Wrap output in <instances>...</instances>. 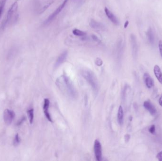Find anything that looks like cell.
Instances as JSON below:
<instances>
[{"label":"cell","instance_id":"cell-1","mask_svg":"<svg viewBox=\"0 0 162 161\" xmlns=\"http://www.w3.org/2000/svg\"><path fill=\"white\" fill-rule=\"evenodd\" d=\"M82 75L90 85L93 90L97 93L99 90V85L96 77L94 73L90 71H83Z\"/></svg>","mask_w":162,"mask_h":161},{"label":"cell","instance_id":"cell-2","mask_svg":"<svg viewBox=\"0 0 162 161\" xmlns=\"http://www.w3.org/2000/svg\"><path fill=\"white\" fill-rule=\"evenodd\" d=\"M18 5L17 2H15L12 4V5L10 7L8 11L5 19L1 24V28L4 29V28L7 26L8 24L11 22L13 20H14V18H15V17L18 10Z\"/></svg>","mask_w":162,"mask_h":161},{"label":"cell","instance_id":"cell-3","mask_svg":"<svg viewBox=\"0 0 162 161\" xmlns=\"http://www.w3.org/2000/svg\"><path fill=\"white\" fill-rule=\"evenodd\" d=\"M62 78H63V80L64 81V84L65 86V87L66 88V91L69 95H70V96L73 98L76 97V95H77L76 91L74 88L73 83L72 82L70 79L67 76L64 75H63Z\"/></svg>","mask_w":162,"mask_h":161},{"label":"cell","instance_id":"cell-4","mask_svg":"<svg viewBox=\"0 0 162 161\" xmlns=\"http://www.w3.org/2000/svg\"><path fill=\"white\" fill-rule=\"evenodd\" d=\"M68 1V0H64V1H63V3L56 9V11L51 15L49 16V17L45 20L44 24L45 25H48L50 24V23L57 16V15L59 14L60 12L63 10L64 8L67 4Z\"/></svg>","mask_w":162,"mask_h":161},{"label":"cell","instance_id":"cell-5","mask_svg":"<svg viewBox=\"0 0 162 161\" xmlns=\"http://www.w3.org/2000/svg\"><path fill=\"white\" fill-rule=\"evenodd\" d=\"M94 152L96 160L98 161L102 160V147L100 142L95 140L94 144Z\"/></svg>","mask_w":162,"mask_h":161},{"label":"cell","instance_id":"cell-6","mask_svg":"<svg viewBox=\"0 0 162 161\" xmlns=\"http://www.w3.org/2000/svg\"><path fill=\"white\" fill-rule=\"evenodd\" d=\"M15 114L14 112L12 110H10L8 109H6L4 110L3 113V119L4 122L7 125H10L13 119H14Z\"/></svg>","mask_w":162,"mask_h":161},{"label":"cell","instance_id":"cell-7","mask_svg":"<svg viewBox=\"0 0 162 161\" xmlns=\"http://www.w3.org/2000/svg\"><path fill=\"white\" fill-rule=\"evenodd\" d=\"M49 104H50V101H49V99L48 98L45 99L43 104L44 113L45 116L46 117V119L49 121L52 122V118H51L50 114L49 113Z\"/></svg>","mask_w":162,"mask_h":161},{"label":"cell","instance_id":"cell-8","mask_svg":"<svg viewBox=\"0 0 162 161\" xmlns=\"http://www.w3.org/2000/svg\"><path fill=\"white\" fill-rule=\"evenodd\" d=\"M104 11H105L106 15L109 18V20H110V21L113 23L114 25H119V20L115 16L114 14H113L112 11H110L107 7H105Z\"/></svg>","mask_w":162,"mask_h":161},{"label":"cell","instance_id":"cell-9","mask_svg":"<svg viewBox=\"0 0 162 161\" xmlns=\"http://www.w3.org/2000/svg\"><path fill=\"white\" fill-rule=\"evenodd\" d=\"M144 107L146 110H147L151 115H155L157 113V109L155 107L153 106V104L149 101H145L144 103Z\"/></svg>","mask_w":162,"mask_h":161},{"label":"cell","instance_id":"cell-10","mask_svg":"<svg viewBox=\"0 0 162 161\" xmlns=\"http://www.w3.org/2000/svg\"><path fill=\"white\" fill-rule=\"evenodd\" d=\"M67 54H68V52L67 51H65L59 56L54 64L55 68L58 67L60 65H61L65 61V60L67 58Z\"/></svg>","mask_w":162,"mask_h":161},{"label":"cell","instance_id":"cell-11","mask_svg":"<svg viewBox=\"0 0 162 161\" xmlns=\"http://www.w3.org/2000/svg\"><path fill=\"white\" fill-rule=\"evenodd\" d=\"M144 79L147 88L149 89L152 88L154 86V80L149 74L147 73L144 74Z\"/></svg>","mask_w":162,"mask_h":161},{"label":"cell","instance_id":"cell-12","mask_svg":"<svg viewBox=\"0 0 162 161\" xmlns=\"http://www.w3.org/2000/svg\"><path fill=\"white\" fill-rule=\"evenodd\" d=\"M90 26L91 28L94 29H99V30H104V26L102 23L99 22L95 20L92 19L90 21Z\"/></svg>","mask_w":162,"mask_h":161},{"label":"cell","instance_id":"cell-13","mask_svg":"<svg viewBox=\"0 0 162 161\" xmlns=\"http://www.w3.org/2000/svg\"><path fill=\"white\" fill-rule=\"evenodd\" d=\"M154 72L158 81L162 84V72L159 66L155 65L154 66Z\"/></svg>","mask_w":162,"mask_h":161},{"label":"cell","instance_id":"cell-14","mask_svg":"<svg viewBox=\"0 0 162 161\" xmlns=\"http://www.w3.org/2000/svg\"><path fill=\"white\" fill-rule=\"evenodd\" d=\"M130 42H131L133 54H137V39H136L135 36L133 34L130 35Z\"/></svg>","mask_w":162,"mask_h":161},{"label":"cell","instance_id":"cell-15","mask_svg":"<svg viewBox=\"0 0 162 161\" xmlns=\"http://www.w3.org/2000/svg\"><path fill=\"white\" fill-rule=\"evenodd\" d=\"M146 34H147V38L150 44H154V42H155V36H154L153 31L151 28H148Z\"/></svg>","mask_w":162,"mask_h":161},{"label":"cell","instance_id":"cell-16","mask_svg":"<svg viewBox=\"0 0 162 161\" xmlns=\"http://www.w3.org/2000/svg\"><path fill=\"white\" fill-rule=\"evenodd\" d=\"M117 117L118 123L120 125H122L123 123V118H124V113L122 106H120L119 107Z\"/></svg>","mask_w":162,"mask_h":161},{"label":"cell","instance_id":"cell-17","mask_svg":"<svg viewBox=\"0 0 162 161\" xmlns=\"http://www.w3.org/2000/svg\"><path fill=\"white\" fill-rule=\"evenodd\" d=\"M72 32H73V34L76 36H85L86 34L85 32L80 30L79 29H76V28L74 29Z\"/></svg>","mask_w":162,"mask_h":161},{"label":"cell","instance_id":"cell-18","mask_svg":"<svg viewBox=\"0 0 162 161\" xmlns=\"http://www.w3.org/2000/svg\"><path fill=\"white\" fill-rule=\"evenodd\" d=\"M28 113V117L29 119V122L30 123L32 124L33 122L34 119V110L33 109H31L28 110L27 111Z\"/></svg>","mask_w":162,"mask_h":161},{"label":"cell","instance_id":"cell-19","mask_svg":"<svg viewBox=\"0 0 162 161\" xmlns=\"http://www.w3.org/2000/svg\"><path fill=\"white\" fill-rule=\"evenodd\" d=\"M7 0H0V18L3 14L4 6L5 5Z\"/></svg>","mask_w":162,"mask_h":161},{"label":"cell","instance_id":"cell-20","mask_svg":"<svg viewBox=\"0 0 162 161\" xmlns=\"http://www.w3.org/2000/svg\"><path fill=\"white\" fill-rule=\"evenodd\" d=\"M13 142V145L15 146H18L20 144V142H21V138H20L18 134H17L15 135Z\"/></svg>","mask_w":162,"mask_h":161},{"label":"cell","instance_id":"cell-21","mask_svg":"<svg viewBox=\"0 0 162 161\" xmlns=\"http://www.w3.org/2000/svg\"><path fill=\"white\" fill-rule=\"evenodd\" d=\"M148 131L150 133L152 134H155V125H152L150 127Z\"/></svg>","mask_w":162,"mask_h":161},{"label":"cell","instance_id":"cell-22","mask_svg":"<svg viewBox=\"0 0 162 161\" xmlns=\"http://www.w3.org/2000/svg\"><path fill=\"white\" fill-rule=\"evenodd\" d=\"M26 118L25 117H23L21 119L19 120V121H18L17 123V126H20V125H21L23 123L24 121H25Z\"/></svg>","mask_w":162,"mask_h":161},{"label":"cell","instance_id":"cell-23","mask_svg":"<svg viewBox=\"0 0 162 161\" xmlns=\"http://www.w3.org/2000/svg\"><path fill=\"white\" fill-rule=\"evenodd\" d=\"M92 39L94 40L95 42H98V43H100L101 42V41L100 40L99 38L96 36H95V35H92Z\"/></svg>","mask_w":162,"mask_h":161},{"label":"cell","instance_id":"cell-24","mask_svg":"<svg viewBox=\"0 0 162 161\" xmlns=\"http://www.w3.org/2000/svg\"><path fill=\"white\" fill-rule=\"evenodd\" d=\"M95 63L97 65H102V60H101V59L97 58L96 60L95 61Z\"/></svg>","mask_w":162,"mask_h":161},{"label":"cell","instance_id":"cell-25","mask_svg":"<svg viewBox=\"0 0 162 161\" xmlns=\"http://www.w3.org/2000/svg\"><path fill=\"white\" fill-rule=\"evenodd\" d=\"M158 46H159V49L160 55H161V56L162 58V40L159 41V44H158Z\"/></svg>","mask_w":162,"mask_h":161},{"label":"cell","instance_id":"cell-26","mask_svg":"<svg viewBox=\"0 0 162 161\" xmlns=\"http://www.w3.org/2000/svg\"><path fill=\"white\" fill-rule=\"evenodd\" d=\"M157 158L159 161H162V151L157 154Z\"/></svg>","mask_w":162,"mask_h":161},{"label":"cell","instance_id":"cell-27","mask_svg":"<svg viewBox=\"0 0 162 161\" xmlns=\"http://www.w3.org/2000/svg\"><path fill=\"white\" fill-rule=\"evenodd\" d=\"M130 136L129 134H126L125 136V141L126 142H128L130 139Z\"/></svg>","mask_w":162,"mask_h":161},{"label":"cell","instance_id":"cell-28","mask_svg":"<svg viewBox=\"0 0 162 161\" xmlns=\"http://www.w3.org/2000/svg\"><path fill=\"white\" fill-rule=\"evenodd\" d=\"M129 24V21H126L125 23L124 24V28H127V26H128V25Z\"/></svg>","mask_w":162,"mask_h":161},{"label":"cell","instance_id":"cell-29","mask_svg":"<svg viewBox=\"0 0 162 161\" xmlns=\"http://www.w3.org/2000/svg\"><path fill=\"white\" fill-rule=\"evenodd\" d=\"M159 104L161 106H162V96H161L160 98H159Z\"/></svg>","mask_w":162,"mask_h":161}]
</instances>
